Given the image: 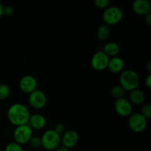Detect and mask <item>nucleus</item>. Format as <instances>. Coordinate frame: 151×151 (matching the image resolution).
<instances>
[{"mask_svg": "<svg viewBox=\"0 0 151 151\" xmlns=\"http://www.w3.org/2000/svg\"><path fill=\"white\" fill-rule=\"evenodd\" d=\"M3 9H4V6L0 2V17L3 15Z\"/></svg>", "mask_w": 151, "mask_h": 151, "instance_id": "30", "label": "nucleus"}, {"mask_svg": "<svg viewBox=\"0 0 151 151\" xmlns=\"http://www.w3.org/2000/svg\"><path fill=\"white\" fill-rule=\"evenodd\" d=\"M145 95L142 90L137 88L130 91L129 101L131 103L139 105L145 101Z\"/></svg>", "mask_w": 151, "mask_h": 151, "instance_id": "16", "label": "nucleus"}, {"mask_svg": "<svg viewBox=\"0 0 151 151\" xmlns=\"http://www.w3.org/2000/svg\"><path fill=\"white\" fill-rule=\"evenodd\" d=\"M146 69L148 71L149 73L151 72V60H148V62L147 63V65H146Z\"/></svg>", "mask_w": 151, "mask_h": 151, "instance_id": "29", "label": "nucleus"}, {"mask_svg": "<svg viewBox=\"0 0 151 151\" xmlns=\"http://www.w3.org/2000/svg\"><path fill=\"white\" fill-rule=\"evenodd\" d=\"M109 3L110 2H109V0H95L94 1L96 7L100 9H106V7H109Z\"/></svg>", "mask_w": 151, "mask_h": 151, "instance_id": "23", "label": "nucleus"}, {"mask_svg": "<svg viewBox=\"0 0 151 151\" xmlns=\"http://www.w3.org/2000/svg\"><path fill=\"white\" fill-rule=\"evenodd\" d=\"M139 76L136 71L128 69L122 70L119 76V85L126 91H132L139 85Z\"/></svg>", "mask_w": 151, "mask_h": 151, "instance_id": "2", "label": "nucleus"}, {"mask_svg": "<svg viewBox=\"0 0 151 151\" xmlns=\"http://www.w3.org/2000/svg\"><path fill=\"white\" fill-rule=\"evenodd\" d=\"M13 136L15 142L22 145L29 142L32 137V129L28 124L16 126Z\"/></svg>", "mask_w": 151, "mask_h": 151, "instance_id": "5", "label": "nucleus"}, {"mask_svg": "<svg viewBox=\"0 0 151 151\" xmlns=\"http://www.w3.org/2000/svg\"><path fill=\"white\" fill-rule=\"evenodd\" d=\"M60 135L54 129L47 130L41 136V147L47 150H55L60 143Z\"/></svg>", "mask_w": 151, "mask_h": 151, "instance_id": "3", "label": "nucleus"}, {"mask_svg": "<svg viewBox=\"0 0 151 151\" xmlns=\"http://www.w3.org/2000/svg\"><path fill=\"white\" fill-rule=\"evenodd\" d=\"M55 151H69L67 147H66L63 145H59L57 148L55 150Z\"/></svg>", "mask_w": 151, "mask_h": 151, "instance_id": "28", "label": "nucleus"}, {"mask_svg": "<svg viewBox=\"0 0 151 151\" xmlns=\"http://www.w3.org/2000/svg\"><path fill=\"white\" fill-rule=\"evenodd\" d=\"M125 94V90L120 85L114 86L111 89V94L115 99H119L124 97Z\"/></svg>", "mask_w": 151, "mask_h": 151, "instance_id": "18", "label": "nucleus"}, {"mask_svg": "<svg viewBox=\"0 0 151 151\" xmlns=\"http://www.w3.org/2000/svg\"><path fill=\"white\" fill-rule=\"evenodd\" d=\"M47 96L40 89H35L29 94V104L35 109H41L47 104Z\"/></svg>", "mask_w": 151, "mask_h": 151, "instance_id": "8", "label": "nucleus"}, {"mask_svg": "<svg viewBox=\"0 0 151 151\" xmlns=\"http://www.w3.org/2000/svg\"><path fill=\"white\" fill-rule=\"evenodd\" d=\"M104 23L107 25H114L119 23L123 18V11L116 5L109 6L105 9L102 15Z\"/></svg>", "mask_w": 151, "mask_h": 151, "instance_id": "4", "label": "nucleus"}, {"mask_svg": "<svg viewBox=\"0 0 151 151\" xmlns=\"http://www.w3.org/2000/svg\"><path fill=\"white\" fill-rule=\"evenodd\" d=\"M47 120L44 115L41 114H34L30 115L29 121H28V125L31 127V128L36 130L42 129L45 127Z\"/></svg>", "mask_w": 151, "mask_h": 151, "instance_id": "13", "label": "nucleus"}, {"mask_svg": "<svg viewBox=\"0 0 151 151\" xmlns=\"http://www.w3.org/2000/svg\"><path fill=\"white\" fill-rule=\"evenodd\" d=\"M103 51L109 58L114 57V56H117V55L119 54V51H120V47L117 43L114 42V41H109L103 46Z\"/></svg>", "mask_w": 151, "mask_h": 151, "instance_id": "15", "label": "nucleus"}, {"mask_svg": "<svg viewBox=\"0 0 151 151\" xmlns=\"http://www.w3.org/2000/svg\"><path fill=\"white\" fill-rule=\"evenodd\" d=\"M4 151H24L23 147L21 145L18 144V143L13 142H10L6 145Z\"/></svg>", "mask_w": 151, "mask_h": 151, "instance_id": "20", "label": "nucleus"}, {"mask_svg": "<svg viewBox=\"0 0 151 151\" xmlns=\"http://www.w3.org/2000/svg\"><path fill=\"white\" fill-rule=\"evenodd\" d=\"M141 114L146 118V119H149L151 117V104L150 103H147V104L144 105L141 109Z\"/></svg>", "mask_w": 151, "mask_h": 151, "instance_id": "22", "label": "nucleus"}, {"mask_svg": "<svg viewBox=\"0 0 151 151\" xmlns=\"http://www.w3.org/2000/svg\"><path fill=\"white\" fill-rule=\"evenodd\" d=\"M145 21L146 24L148 26H151V13H148V14L145 16Z\"/></svg>", "mask_w": 151, "mask_h": 151, "instance_id": "27", "label": "nucleus"}, {"mask_svg": "<svg viewBox=\"0 0 151 151\" xmlns=\"http://www.w3.org/2000/svg\"><path fill=\"white\" fill-rule=\"evenodd\" d=\"M30 115L28 108L20 103L11 105L7 112V119L16 127L27 124Z\"/></svg>", "mask_w": 151, "mask_h": 151, "instance_id": "1", "label": "nucleus"}, {"mask_svg": "<svg viewBox=\"0 0 151 151\" xmlns=\"http://www.w3.org/2000/svg\"><path fill=\"white\" fill-rule=\"evenodd\" d=\"M110 58L102 50H98L92 55L91 59V66L97 71L104 70L107 68Z\"/></svg>", "mask_w": 151, "mask_h": 151, "instance_id": "7", "label": "nucleus"}, {"mask_svg": "<svg viewBox=\"0 0 151 151\" xmlns=\"http://www.w3.org/2000/svg\"><path fill=\"white\" fill-rule=\"evenodd\" d=\"M111 35V29L109 25L103 24L100 25L97 30V37L101 41H106Z\"/></svg>", "mask_w": 151, "mask_h": 151, "instance_id": "17", "label": "nucleus"}, {"mask_svg": "<svg viewBox=\"0 0 151 151\" xmlns=\"http://www.w3.org/2000/svg\"><path fill=\"white\" fill-rule=\"evenodd\" d=\"M78 140H79V135H78V132L72 129L67 130L65 131L60 138L62 145L65 146L68 149L75 147L78 144Z\"/></svg>", "mask_w": 151, "mask_h": 151, "instance_id": "11", "label": "nucleus"}, {"mask_svg": "<svg viewBox=\"0 0 151 151\" xmlns=\"http://www.w3.org/2000/svg\"><path fill=\"white\" fill-rule=\"evenodd\" d=\"M13 12H14V9L10 5L5 6V7H4V9H3V14L6 15V16H11L13 13Z\"/></svg>", "mask_w": 151, "mask_h": 151, "instance_id": "25", "label": "nucleus"}, {"mask_svg": "<svg viewBox=\"0 0 151 151\" xmlns=\"http://www.w3.org/2000/svg\"><path fill=\"white\" fill-rule=\"evenodd\" d=\"M19 88L22 91L26 94H30L37 89V81L32 75H26L22 77L19 83Z\"/></svg>", "mask_w": 151, "mask_h": 151, "instance_id": "10", "label": "nucleus"}, {"mask_svg": "<svg viewBox=\"0 0 151 151\" xmlns=\"http://www.w3.org/2000/svg\"><path fill=\"white\" fill-rule=\"evenodd\" d=\"M134 13L140 16H145L150 13L151 4L149 0H135L132 4Z\"/></svg>", "mask_w": 151, "mask_h": 151, "instance_id": "12", "label": "nucleus"}, {"mask_svg": "<svg viewBox=\"0 0 151 151\" xmlns=\"http://www.w3.org/2000/svg\"><path fill=\"white\" fill-rule=\"evenodd\" d=\"M108 69L113 73H119L123 70L124 60L119 56H114L109 58L108 63Z\"/></svg>", "mask_w": 151, "mask_h": 151, "instance_id": "14", "label": "nucleus"}, {"mask_svg": "<svg viewBox=\"0 0 151 151\" xmlns=\"http://www.w3.org/2000/svg\"><path fill=\"white\" fill-rule=\"evenodd\" d=\"M145 84L147 88H150L151 87V74L149 73L145 78Z\"/></svg>", "mask_w": 151, "mask_h": 151, "instance_id": "26", "label": "nucleus"}, {"mask_svg": "<svg viewBox=\"0 0 151 151\" xmlns=\"http://www.w3.org/2000/svg\"><path fill=\"white\" fill-rule=\"evenodd\" d=\"M128 122L130 128L134 132L142 133L147 128V119L139 112L131 114L128 118Z\"/></svg>", "mask_w": 151, "mask_h": 151, "instance_id": "6", "label": "nucleus"}, {"mask_svg": "<svg viewBox=\"0 0 151 151\" xmlns=\"http://www.w3.org/2000/svg\"><path fill=\"white\" fill-rule=\"evenodd\" d=\"M55 131L58 133V134H63L65 132V125L64 124L61 123V122H59V123L56 124L54 128Z\"/></svg>", "mask_w": 151, "mask_h": 151, "instance_id": "24", "label": "nucleus"}, {"mask_svg": "<svg viewBox=\"0 0 151 151\" xmlns=\"http://www.w3.org/2000/svg\"><path fill=\"white\" fill-rule=\"evenodd\" d=\"M10 94V88L7 84H0V100L3 101L8 98Z\"/></svg>", "mask_w": 151, "mask_h": 151, "instance_id": "19", "label": "nucleus"}, {"mask_svg": "<svg viewBox=\"0 0 151 151\" xmlns=\"http://www.w3.org/2000/svg\"><path fill=\"white\" fill-rule=\"evenodd\" d=\"M114 106L115 111L121 116H128L132 114V103L125 97L116 99Z\"/></svg>", "mask_w": 151, "mask_h": 151, "instance_id": "9", "label": "nucleus"}, {"mask_svg": "<svg viewBox=\"0 0 151 151\" xmlns=\"http://www.w3.org/2000/svg\"><path fill=\"white\" fill-rule=\"evenodd\" d=\"M29 145H30V147H32V148L37 149L38 147H41V137H37V136H32L30 138L29 141Z\"/></svg>", "mask_w": 151, "mask_h": 151, "instance_id": "21", "label": "nucleus"}]
</instances>
